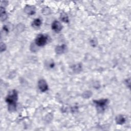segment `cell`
<instances>
[{
  "mask_svg": "<svg viewBox=\"0 0 131 131\" xmlns=\"http://www.w3.org/2000/svg\"><path fill=\"white\" fill-rule=\"evenodd\" d=\"M42 24V21L40 18H36L34 20L32 23V26L34 27H38Z\"/></svg>",
  "mask_w": 131,
  "mask_h": 131,
  "instance_id": "cell-10",
  "label": "cell"
},
{
  "mask_svg": "<svg viewBox=\"0 0 131 131\" xmlns=\"http://www.w3.org/2000/svg\"><path fill=\"white\" fill-rule=\"evenodd\" d=\"M48 37L44 34H40L36 39V44L38 46H43L47 43Z\"/></svg>",
  "mask_w": 131,
  "mask_h": 131,
  "instance_id": "cell-2",
  "label": "cell"
},
{
  "mask_svg": "<svg viewBox=\"0 0 131 131\" xmlns=\"http://www.w3.org/2000/svg\"><path fill=\"white\" fill-rule=\"evenodd\" d=\"M66 50V46L65 45H62L57 46L55 48V52L58 54H60L65 52Z\"/></svg>",
  "mask_w": 131,
  "mask_h": 131,
  "instance_id": "cell-7",
  "label": "cell"
},
{
  "mask_svg": "<svg viewBox=\"0 0 131 131\" xmlns=\"http://www.w3.org/2000/svg\"><path fill=\"white\" fill-rule=\"evenodd\" d=\"M47 66H48L49 68H53L54 66V64L53 61H52V62H50V63H48Z\"/></svg>",
  "mask_w": 131,
  "mask_h": 131,
  "instance_id": "cell-15",
  "label": "cell"
},
{
  "mask_svg": "<svg viewBox=\"0 0 131 131\" xmlns=\"http://www.w3.org/2000/svg\"><path fill=\"white\" fill-rule=\"evenodd\" d=\"M25 12L27 13L29 15H32L35 13L36 12V9L35 7L32 6H29V5H27L24 9Z\"/></svg>",
  "mask_w": 131,
  "mask_h": 131,
  "instance_id": "cell-6",
  "label": "cell"
},
{
  "mask_svg": "<svg viewBox=\"0 0 131 131\" xmlns=\"http://www.w3.org/2000/svg\"><path fill=\"white\" fill-rule=\"evenodd\" d=\"M60 20L64 22L68 23L69 22V19L67 15L65 13H63L60 16Z\"/></svg>",
  "mask_w": 131,
  "mask_h": 131,
  "instance_id": "cell-12",
  "label": "cell"
},
{
  "mask_svg": "<svg viewBox=\"0 0 131 131\" xmlns=\"http://www.w3.org/2000/svg\"><path fill=\"white\" fill-rule=\"evenodd\" d=\"M52 28L53 30H54L55 32H59L62 29V26L60 23L58 21H54L52 25Z\"/></svg>",
  "mask_w": 131,
  "mask_h": 131,
  "instance_id": "cell-5",
  "label": "cell"
},
{
  "mask_svg": "<svg viewBox=\"0 0 131 131\" xmlns=\"http://www.w3.org/2000/svg\"><path fill=\"white\" fill-rule=\"evenodd\" d=\"M72 69L74 72L76 73H79L81 70H82V66L79 64L74 65L72 67Z\"/></svg>",
  "mask_w": 131,
  "mask_h": 131,
  "instance_id": "cell-11",
  "label": "cell"
},
{
  "mask_svg": "<svg viewBox=\"0 0 131 131\" xmlns=\"http://www.w3.org/2000/svg\"><path fill=\"white\" fill-rule=\"evenodd\" d=\"M116 122L118 125H122L125 122V119L122 115H119L116 118Z\"/></svg>",
  "mask_w": 131,
  "mask_h": 131,
  "instance_id": "cell-8",
  "label": "cell"
},
{
  "mask_svg": "<svg viewBox=\"0 0 131 131\" xmlns=\"http://www.w3.org/2000/svg\"><path fill=\"white\" fill-rule=\"evenodd\" d=\"M7 17L4 8H3L2 7L1 8V20L2 21H5L7 18Z\"/></svg>",
  "mask_w": 131,
  "mask_h": 131,
  "instance_id": "cell-9",
  "label": "cell"
},
{
  "mask_svg": "<svg viewBox=\"0 0 131 131\" xmlns=\"http://www.w3.org/2000/svg\"><path fill=\"white\" fill-rule=\"evenodd\" d=\"M18 100V92L15 90H13L9 92L6 98V101L8 104V110L10 111L15 110Z\"/></svg>",
  "mask_w": 131,
  "mask_h": 131,
  "instance_id": "cell-1",
  "label": "cell"
},
{
  "mask_svg": "<svg viewBox=\"0 0 131 131\" xmlns=\"http://www.w3.org/2000/svg\"><path fill=\"white\" fill-rule=\"evenodd\" d=\"M6 48V46L5 44L2 43L1 44V51L3 52L4 51H5Z\"/></svg>",
  "mask_w": 131,
  "mask_h": 131,
  "instance_id": "cell-14",
  "label": "cell"
},
{
  "mask_svg": "<svg viewBox=\"0 0 131 131\" xmlns=\"http://www.w3.org/2000/svg\"><path fill=\"white\" fill-rule=\"evenodd\" d=\"M38 87L39 89L43 92L46 91L48 89V84L46 83V81L44 79H41L38 82Z\"/></svg>",
  "mask_w": 131,
  "mask_h": 131,
  "instance_id": "cell-4",
  "label": "cell"
},
{
  "mask_svg": "<svg viewBox=\"0 0 131 131\" xmlns=\"http://www.w3.org/2000/svg\"><path fill=\"white\" fill-rule=\"evenodd\" d=\"M83 98H88L92 96V93L90 91H87L83 94Z\"/></svg>",
  "mask_w": 131,
  "mask_h": 131,
  "instance_id": "cell-13",
  "label": "cell"
},
{
  "mask_svg": "<svg viewBox=\"0 0 131 131\" xmlns=\"http://www.w3.org/2000/svg\"><path fill=\"white\" fill-rule=\"evenodd\" d=\"M94 102L96 104V106L98 107L99 109L101 110H104L105 107L108 103V100L107 99H101L99 101H94Z\"/></svg>",
  "mask_w": 131,
  "mask_h": 131,
  "instance_id": "cell-3",
  "label": "cell"
}]
</instances>
